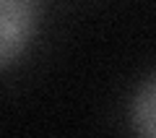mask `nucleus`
I'll return each mask as SVG.
<instances>
[{
	"mask_svg": "<svg viewBox=\"0 0 156 138\" xmlns=\"http://www.w3.org/2000/svg\"><path fill=\"white\" fill-rule=\"evenodd\" d=\"M34 21V0H0V68L26 50Z\"/></svg>",
	"mask_w": 156,
	"mask_h": 138,
	"instance_id": "nucleus-1",
	"label": "nucleus"
},
{
	"mask_svg": "<svg viewBox=\"0 0 156 138\" xmlns=\"http://www.w3.org/2000/svg\"><path fill=\"white\" fill-rule=\"evenodd\" d=\"M135 128L146 136H156V78L151 83H146V89L140 91V96L135 99L133 110Z\"/></svg>",
	"mask_w": 156,
	"mask_h": 138,
	"instance_id": "nucleus-2",
	"label": "nucleus"
}]
</instances>
